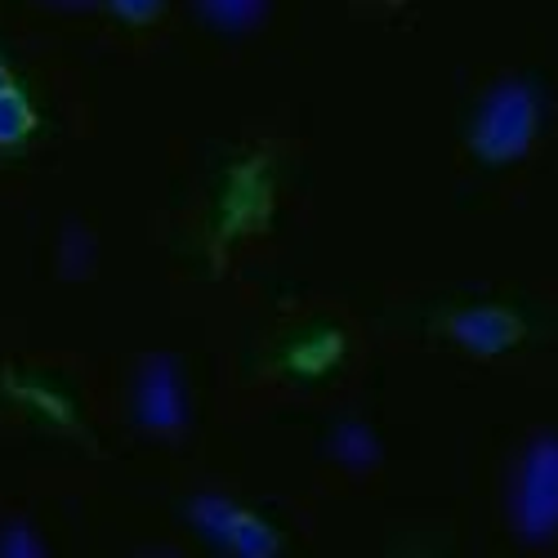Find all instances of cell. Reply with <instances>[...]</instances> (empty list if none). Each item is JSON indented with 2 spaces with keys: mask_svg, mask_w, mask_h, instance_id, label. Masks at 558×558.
<instances>
[{
  "mask_svg": "<svg viewBox=\"0 0 558 558\" xmlns=\"http://www.w3.org/2000/svg\"><path fill=\"white\" fill-rule=\"evenodd\" d=\"M138 398H144V421L157 425V429H170L179 421V389L170 380L166 366H153L144 385H138Z\"/></svg>",
  "mask_w": 558,
  "mask_h": 558,
  "instance_id": "cell-3",
  "label": "cell"
},
{
  "mask_svg": "<svg viewBox=\"0 0 558 558\" xmlns=\"http://www.w3.org/2000/svg\"><path fill=\"white\" fill-rule=\"evenodd\" d=\"M536 117H541V104L527 85H519V81L500 85L496 95H487V104L478 108V121H474L478 157H487V161L519 157L536 134Z\"/></svg>",
  "mask_w": 558,
  "mask_h": 558,
  "instance_id": "cell-1",
  "label": "cell"
},
{
  "mask_svg": "<svg viewBox=\"0 0 558 558\" xmlns=\"http://www.w3.org/2000/svg\"><path fill=\"white\" fill-rule=\"evenodd\" d=\"M27 125H32V112H27V104L14 95L10 76H0V144H10V138H19Z\"/></svg>",
  "mask_w": 558,
  "mask_h": 558,
  "instance_id": "cell-5",
  "label": "cell"
},
{
  "mask_svg": "<svg viewBox=\"0 0 558 558\" xmlns=\"http://www.w3.org/2000/svg\"><path fill=\"white\" fill-rule=\"evenodd\" d=\"M202 10H206L219 27H246V23H255V14L264 10V0H202Z\"/></svg>",
  "mask_w": 558,
  "mask_h": 558,
  "instance_id": "cell-6",
  "label": "cell"
},
{
  "mask_svg": "<svg viewBox=\"0 0 558 558\" xmlns=\"http://www.w3.org/2000/svg\"><path fill=\"white\" fill-rule=\"evenodd\" d=\"M519 523L527 532H554L558 527V442L541 438L519 474Z\"/></svg>",
  "mask_w": 558,
  "mask_h": 558,
  "instance_id": "cell-2",
  "label": "cell"
},
{
  "mask_svg": "<svg viewBox=\"0 0 558 558\" xmlns=\"http://www.w3.org/2000/svg\"><path fill=\"white\" fill-rule=\"evenodd\" d=\"M112 5L125 14V19H134V23H144L148 14H157V5L161 0H112Z\"/></svg>",
  "mask_w": 558,
  "mask_h": 558,
  "instance_id": "cell-7",
  "label": "cell"
},
{
  "mask_svg": "<svg viewBox=\"0 0 558 558\" xmlns=\"http://www.w3.org/2000/svg\"><path fill=\"white\" fill-rule=\"evenodd\" d=\"M456 336H464L474 349H496V344H505L509 336H514V322H505V317L478 308V313L456 317Z\"/></svg>",
  "mask_w": 558,
  "mask_h": 558,
  "instance_id": "cell-4",
  "label": "cell"
}]
</instances>
